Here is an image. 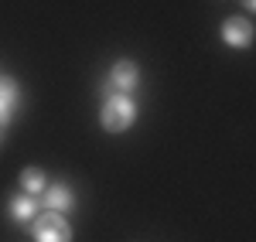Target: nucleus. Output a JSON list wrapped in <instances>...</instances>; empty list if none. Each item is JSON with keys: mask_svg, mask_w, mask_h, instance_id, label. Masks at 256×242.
I'll list each match as a JSON object with an SVG mask.
<instances>
[{"mask_svg": "<svg viewBox=\"0 0 256 242\" xmlns=\"http://www.w3.org/2000/svg\"><path fill=\"white\" fill-rule=\"evenodd\" d=\"M99 123L106 133H126L134 123H137V102L123 92H113L106 96L102 106H99Z\"/></svg>", "mask_w": 256, "mask_h": 242, "instance_id": "1", "label": "nucleus"}, {"mask_svg": "<svg viewBox=\"0 0 256 242\" xmlns=\"http://www.w3.org/2000/svg\"><path fill=\"white\" fill-rule=\"evenodd\" d=\"M137 85H140V65L134 58H120V61L110 65V75L99 82V92H102V99H106V96H113V92L130 96Z\"/></svg>", "mask_w": 256, "mask_h": 242, "instance_id": "2", "label": "nucleus"}, {"mask_svg": "<svg viewBox=\"0 0 256 242\" xmlns=\"http://www.w3.org/2000/svg\"><path fill=\"white\" fill-rule=\"evenodd\" d=\"M31 236H34V242H72V225L62 212L41 208L31 219Z\"/></svg>", "mask_w": 256, "mask_h": 242, "instance_id": "3", "label": "nucleus"}, {"mask_svg": "<svg viewBox=\"0 0 256 242\" xmlns=\"http://www.w3.org/2000/svg\"><path fill=\"white\" fill-rule=\"evenodd\" d=\"M222 41H226L229 48L246 51V48L253 44V24H250V17H229V20H222Z\"/></svg>", "mask_w": 256, "mask_h": 242, "instance_id": "4", "label": "nucleus"}, {"mask_svg": "<svg viewBox=\"0 0 256 242\" xmlns=\"http://www.w3.org/2000/svg\"><path fill=\"white\" fill-rule=\"evenodd\" d=\"M18 102H20V85L10 75H0V130L14 123Z\"/></svg>", "mask_w": 256, "mask_h": 242, "instance_id": "5", "label": "nucleus"}, {"mask_svg": "<svg viewBox=\"0 0 256 242\" xmlns=\"http://www.w3.org/2000/svg\"><path fill=\"white\" fill-rule=\"evenodd\" d=\"M41 208H48V212H72L76 208V195H72V188L65 181L58 184H48L44 191H41Z\"/></svg>", "mask_w": 256, "mask_h": 242, "instance_id": "6", "label": "nucleus"}, {"mask_svg": "<svg viewBox=\"0 0 256 242\" xmlns=\"http://www.w3.org/2000/svg\"><path fill=\"white\" fill-rule=\"evenodd\" d=\"M38 212H41L38 198H31V195H24V191L14 195V198H10V208H7V215H10L18 225H31V219H34Z\"/></svg>", "mask_w": 256, "mask_h": 242, "instance_id": "7", "label": "nucleus"}, {"mask_svg": "<svg viewBox=\"0 0 256 242\" xmlns=\"http://www.w3.org/2000/svg\"><path fill=\"white\" fill-rule=\"evenodd\" d=\"M20 191H24V195H31V198H38L41 191H44V188H48V174H44V171H41V167H24V171H20Z\"/></svg>", "mask_w": 256, "mask_h": 242, "instance_id": "8", "label": "nucleus"}, {"mask_svg": "<svg viewBox=\"0 0 256 242\" xmlns=\"http://www.w3.org/2000/svg\"><path fill=\"white\" fill-rule=\"evenodd\" d=\"M242 7H246V10H256V0H242Z\"/></svg>", "mask_w": 256, "mask_h": 242, "instance_id": "9", "label": "nucleus"}, {"mask_svg": "<svg viewBox=\"0 0 256 242\" xmlns=\"http://www.w3.org/2000/svg\"><path fill=\"white\" fill-rule=\"evenodd\" d=\"M0 140H4V130H0Z\"/></svg>", "mask_w": 256, "mask_h": 242, "instance_id": "10", "label": "nucleus"}]
</instances>
